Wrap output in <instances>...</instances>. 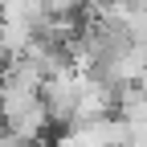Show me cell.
Masks as SVG:
<instances>
[{
    "mask_svg": "<svg viewBox=\"0 0 147 147\" xmlns=\"http://www.w3.org/2000/svg\"><path fill=\"white\" fill-rule=\"evenodd\" d=\"M115 115V90H110L98 74H82L78 86V106H74V127H90Z\"/></svg>",
    "mask_w": 147,
    "mask_h": 147,
    "instance_id": "obj_1",
    "label": "cell"
},
{
    "mask_svg": "<svg viewBox=\"0 0 147 147\" xmlns=\"http://www.w3.org/2000/svg\"><path fill=\"white\" fill-rule=\"evenodd\" d=\"M53 147H98V143L86 135V127H69V131H65L57 143H53Z\"/></svg>",
    "mask_w": 147,
    "mask_h": 147,
    "instance_id": "obj_2",
    "label": "cell"
},
{
    "mask_svg": "<svg viewBox=\"0 0 147 147\" xmlns=\"http://www.w3.org/2000/svg\"><path fill=\"white\" fill-rule=\"evenodd\" d=\"M41 4H45V16H74L82 0H41Z\"/></svg>",
    "mask_w": 147,
    "mask_h": 147,
    "instance_id": "obj_3",
    "label": "cell"
}]
</instances>
